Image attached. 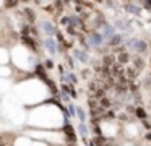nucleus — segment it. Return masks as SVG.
Masks as SVG:
<instances>
[{
    "instance_id": "obj_12",
    "label": "nucleus",
    "mask_w": 151,
    "mask_h": 146,
    "mask_svg": "<svg viewBox=\"0 0 151 146\" xmlns=\"http://www.w3.org/2000/svg\"><path fill=\"white\" fill-rule=\"evenodd\" d=\"M75 55H76V57H78V58H80V60H86V57H85V55H83V54H81V52H78V50H76V52H75Z\"/></svg>"
},
{
    "instance_id": "obj_7",
    "label": "nucleus",
    "mask_w": 151,
    "mask_h": 146,
    "mask_svg": "<svg viewBox=\"0 0 151 146\" xmlns=\"http://www.w3.org/2000/svg\"><path fill=\"white\" fill-rule=\"evenodd\" d=\"M10 88V83L8 81H4V80H0V93H5V91Z\"/></svg>"
},
{
    "instance_id": "obj_13",
    "label": "nucleus",
    "mask_w": 151,
    "mask_h": 146,
    "mask_svg": "<svg viewBox=\"0 0 151 146\" xmlns=\"http://www.w3.org/2000/svg\"><path fill=\"white\" fill-rule=\"evenodd\" d=\"M76 114H78V115H80V119H85V112H83V110L81 109H76Z\"/></svg>"
},
{
    "instance_id": "obj_4",
    "label": "nucleus",
    "mask_w": 151,
    "mask_h": 146,
    "mask_svg": "<svg viewBox=\"0 0 151 146\" xmlns=\"http://www.w3.org/2000/svg\"><path fill=\"white\" fill-rule=\"evenodd\" d=\"M41 28L44 29V32H46L49 37H52V36H54V28H52V24H49V23H42V24H41Z\"/></svg>"
},
{
    "instance_id": "obj_10",
    "label": "nucleus",
    "mask_w": 151,
    "mask_h": 146,
    "mask_svg": "<svg viewBox=\"0 0 151 146\" xmlns=\"http://www.w3.org/2000/svg\"><path fill=\"white\" fill-rule=\"evenodd\" d=\"M10 75V70L5 67H0V76H8Z\"/></svg>"
},
{
    "instance_id": "obj_9",
    "label": "nucleus",
    "mask_w": 151,
    "mask_h": 146,
    "mask_svg": "<svg viewBox=\"0 0 151 146\" xmlns=\"http://www.w3.org/2000/svg\"><path fill=\"white\" fill-rule=\"evenodd\" d=\"M127 133H128V135H132V136H135V135H137V127H135V125H128L127 127Z\"/></svg>"
},
{
    "instance_id": "obj_3",
    "label": "nucleus",
    "mask_w": 151,
    "mask_h": 146,
    "mask_svg": "<svg viewBox=\"0 0 151 146\" xmlns=\"http://www.w3.org/2000/svg\"><path fill=\"white\" fill-rule=\"evenodd\" d=\"M46 47H47V50H49L50 54H55L57 52V44H55V41H54V37H47L46 39Z\"/></svg>"
},
{
    "instance_id": "obj_8",
    "label": "nucleus",
    "mask_w": 151,
    "mask_h": 146,
    "mask_svg": "<svg viewBox=\"0 0 151 146\" xmlns=\"http://www.w3.org/2000/svg\"><path fill=\"white\" fill-rule=\"evenodd\" d=\"M7 60H8V55H7V52H5L4 49H0V63H5Z\"/></svg>"
},
{
    "instance_id": "obj_1",
    "label": "nucleus",
    "mask_w": 151,
    "mask_h": 146,
    "mask_svg": "<svg viewBox=\"0 0 151 146\" xmlns=\"http://www.w3.org/2000/svg\"><path fill=\"white\" fill-rule=\"evenodd\" d=\"M13 57H15V60H17V63L20 65V67H24V68L31 67V65L28 63V54H26L24 49H17V50L13 52Z\"/></svg>"
},
{
    "instance_id": "obj_6",
    "label": "nucleus",
    "mask_w": 151,
    "mask_h": 146,
    "mask_svg": "<svg viewBox=\"0 0 151 146\" xmlns=\"http://www.w3.org/2000/svg\"><path fill=\"white\" fill-rule=\"evenodd\" d=\"M102 41H104V37L99 36V34H96V36H93V37L89 39V44H91V45H99Z\"/></svg>"
},
{
    "instance_id": "obj_2",
    "label": "nucleus",
    "mask_w": 151,
    "mask_h": 146,
    "mask_svg": "<svg viewBox=\"0 0 151 146\" xmlns=\"http://www.w3.org/2000/svg\"><path fill=\"white\" fill-rule=\"evenodd\" d=\"M31 136H37V138H49V140H54L55 143H60L62 141V135L60 133H36L33 132Z\"/></svg>"
},
{
    "instance_id": "obj_11",
    "label": "nucleus",
    "mask_w": 151,
    "mask_h": 146,
    "mask_svg": "<svg viewBox=\"0 0 151 146\" xmlns=\"http://www.w3.org/2000/svg\"><path fill=\"white\" fill-rule=\"evenodd\" d=\"M17 146H31V145H29V141H28V140H18Z\"/></svg>"
},
{
    "instance_id": "obj_14",
    "label": "nucleus",
    "mask_w": 151,
    "mask_h": 146,
    "mask_svg": "<svg viewBox=\"0 0 151 146\" xmlns=\"http://www.w3.org/2000/svg\"><path fill=\"white\" fill-rule=\"evenodd\" d=\"M80 132H81V135H86V130H85V125L80 127Z\"/></svg>"
},
{
    "instance_id": "obj_15",
    "label": "nucleus",
    "mask_w": 151,
    "mask_h": 146,
    "mask_svg": "<svg viewBox=\"0 0 151 146\" xmlns=\"http://www.w3.org/2000/svg\"><path fill=\"white\" fill-rule=\"evenodd\" d=\"M33 146H44L42 143H37V145H33Z\"/></svg>"
},
{
    "instance_id": "obj_5",
    "label": "nucleus",
    "mask_w": 151,
    "mask_h": 146,
    "mask_svg": "<svg viewBox=\"0 0 151 146\" xmlns=\"http://www.w3.org/2000/svg\"><path fill=\"white\" fill-rule=\"evenodd\" d=\"M102 130H104L106 135H114V133L117 132V130H115V127L111 125V123H104V125H102Z\"/></svg>"
}]
</instances>
